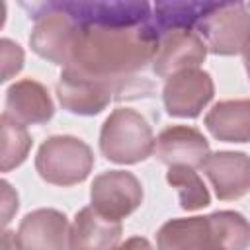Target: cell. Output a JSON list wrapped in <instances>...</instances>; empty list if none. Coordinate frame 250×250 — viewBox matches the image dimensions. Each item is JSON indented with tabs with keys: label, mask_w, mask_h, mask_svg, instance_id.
Segmentation results:
<instances>
[{
	"label": "cell",
	"mask_w": 250,
	"mask_h": 250,
	"mask_svg": "<svg viewBox=\"0 0 250 250\" xmlns=\"http://www.w3.org/2000/svg\"><path fill=\"white\" fill-rule=\"evenodd\" d=\"M94 166V154L90 146L70 135L49 137L37 150L35 170L53 186H74L88 178Z\"/></svg>",
	"instance_id": "3957f363"
},
{
	"label": "cell",
	"mask_w": 250,
	"mask_h": 250,
	"mask_svg": "<svg viewBox=\"0 0 250 250\" xmlns=\"http://www.w3.org/2000/svg\"><path fill=\"white\" fill-rule=\"evenodd\" d=\"M166 180L172 188L180 193V207L186 211H197L209 205L211 197L203 184V180L197 176L195 168L189 166H170L166 172Z\"/></svg>",
	"instance_id": "ac0fdd59"
},
{
	"label": "cell",
	"mask_w": 250,
	"mask_h": 250,
	"mask_svg": "<svg viewBox=\"0 0 250 250\" xmlns=\"http://www.w3.org/2000/svg\"><path fill=\"white\" fill-rule=\"evenodd\" d=\"M68 221L57 209H35L27 213L16 232L18 250H68Z\"/></svg>",
	"instance_id": "8fae6325"
},
{
	"label": "cell",
	"mask_w": 250,
	"mask_h": 250,
	"mask_svg": "<svg viewBox=\"0 0 250 250\" xmlns=\"http://www.w3.org/2000/svg\"><path fill=\"white\" fill-rule=\"evenodd\" d=\"M154 154L168 166H189L203 168L211 156L207 139L193 127L174 125L164 129L154 145Z\"/></svg>",
	"instance_id": "7c38bea8"
},
{
	"label": "cell",
	"mask_w": 250,
	"mask_h": 250,
	"mask_svg": "<svg viewBox=\"0 0 250 250\" xmlns=\"http://www.w3.org/2000/svg\"><path fill=\"white\" fill-rule=\"evenodd\" d=\"M154 145L146 119L129 107L113 109L100 131V150L115 164H137L154 152Z\"/></svg>",
	"instance_id": "7a4b0ae2"
},
{
	"label": "cell",
	"mask_w": 250,
	"mask_h": 250,
	"mask_svg": "<svg viewBox=\"0 0 250 250\" xmlns=\"http://www.w3.org/2000/svg\"><path fill=\"white\" fill-rule=\"evenodd\" d=\"M115 84L109 80L88 76L76 68L66 66L57 84V96L61 105L76 115H98L104 111L113 94Z\"/></svg>",
	"instance_id": "ba28073f"
},
{
	"label": "cell",
	"mask_w": 250,
	"mask_h": 250,
	"mask_svg": "<svg viewBox=\"0 0 250 250\" xmlns=\"http://www.w3.org/2000/svg\"><path fill=\"white\" fill-rule=\"evenodd\" d=\"M215 2H156L152 6V25L160 35L176 29H195V23Z\"/></svg>",
	"instance_id": "e0dca14e"
},
{
	"label": "cell",
	"mask_w": 250,
	"mask_h": 250,
	"mask_svg": "<svg viewBox=\"0 0 250 250\" xmlns=\"http://www.w3.org/2000/svg\"><path fill=\"white\" fill-rule=\"evenodd\" d=\"M4 113L25 127V125L47 123L53 117L55 107L47 88L41 82L23 78L8 88Z\"/></svg>",
	"instance_id": "5bb4252c"
},
{
	"label": "cell",
	"mask_w": 250,
	"mask_h": 250,
	"mask_svg": "<svg viewBox=\"0 0 250 250\" xmlns=\"http://www.w3.org/2000/svg\"><path fill=\"white\" fill-rule=\"evenodd\" d=\"M121 232V221L105 219L90 205L80 209L70 225L68 250H113Z\"/></svg>",
	"instance_id": "9a60e30c"
},
{
	"label": "cell",
	"mask_w": 250,
	"mask_h": 250,
	"mask_svg": "<svg viewBox=\"0 0 250 250\" xmlns=\"http://www.w3.org/2000/svg\"><path fill=\"white\" fill-rule=\"evenodd\" d=\"M215 195L223 201H232L250 191V156L244 152L221 150L203 164Z\"/></svg>",
	"instance_id": "4fadbf2b"
},
{
	"label": "cell",
	"mask_w": 250,
	"mask_h": 250,
	"mask_svg": "<svg viewBox=\"0 0 250 250\" xmlns=\"http://www.w3.org/2000/svg\"><path fill=\"white\" fill-rule=\"evenodd\" d=\"M156 244L158 250H229L215 213L164 223L156 232Z\"/></svg>",
	"instance_id": "52a82bcc"
},
{
	"label": "cell",
	"mask_w": 250,
	"mask_h": 250,
	"mask_svg": "<svg viewBox=\"0 0 250 250\" xmlns=\"http://www.w3.org/2000/svg\"><path fill=\"white\" fill-rule=\"evenodd\" d=\"M158 41L150 20L135 25H76L68 66L115 84L152 62Z\"/></svg>",
	"instance_id": "6da1fadb"
},
{
	"label": "cell",
	"mask_w": 250,
	"mask_h": 250,
	"mask_svg": "<svg viewBox=\"0 0 250 250\" xmlns=\"http://www.w3.org/2000/svg\"><path fill=\"white\" fill-rule=\"evenodd\" d=\"M0 131H2V164H0V170L10 172L12 168L20 166L25 160V156L31 148V137L23 125L14 121L6 113H2V117H0Z\"/></svg>",
	"instance_id": "d6986e66"
},
{
	"label": "cell",
	"mask_w": 250,
	"mask_h": 250,
	"mask_svg": "<svg viewBox=\"0 0 250 250\" xmlns=\"http://www.w3.org/2000/svg\"><path fill=\"white\" fill-rule=\"evenodd\" d=\"M113 250H154L150 246V242L143 236H133V238H127L125 242H121L119 246H115Z\"/></svg>",
	"instance_id": "7402d4cb"
},
{
	"label": "cell",
	"mask_w": 250,
	"mask_h": 250,
	"mask_svg": "<svg viewBox=\"0 0 250 250\" xmlns=\"http://www.w3.org/2000/svg\"><path fill=\"white\" fill-rule=\"evenodd\" d=\"M29 10V18L35 20L33 31L29 35L31 49L45 61L61 66H68L72 43L76 35V23L62 10L55 6V2L41 4H23Z\"/></svg>",
	"instance_id": "5b68a950"
},
{
	"label": "cell",
	"mask_w": 250,
	"mask_h": 250,
	"mask_svg": "<svg viewBox=\"0 0 250 250\" xmlns=\"http://www.w3.org/2000/svg\"><path fill=\"white\" fill-rule=\"evenodd\" d=\"M18 211V193L8 182H2V223L8 225L12 213Z\"/></svg>",
	"instance_id": "44dd1931"
},
{
	"label": "cell",
	"mask_w": 250,
	"mask_h": 250,
	"mask_svg": "<svg viewBox=\"0 0 250 250\" xmlns=\"http://www.w3.org/2000/svg\"><path fill=\"white\" fill-rule=\"evenodd\" d=\"M0 61H2V82L10 80L14 74H18L23 66V51L18 43L10 39L0 41Z\"/></svg>",
	"instance_id": "ffe728a7"
},
{
	"label": "cell",
	"mask_w": 250,
	"mask_h": 250,
	"mask_svg": "<svg viewBox=\"0 0 250 250\" xmlns=\"http://www.w3.org/2000/svg\"><path fill=\"white\" fill-rule=\"evenodd\" d=\"M207 57V47L193 29H176L160 35L158 51L152 59L154 74L170 78L182 70L197 68Z\"/></svg>",
	"instance_id": "30bf717a"
},
{
	"label": "cell",
	"mask_w": 250,
	"mask_h": 250,
	"mask_svg": "<svg viewBox=\"0 0 250 250\" xmlns=\"http://www.w3.org/2000/svg\"><path fill=\"white\" fill-rule=\"evenodd\" d=\"M205 127L223 143L250 141V100L217 102L205 115Z\"/></svg>",
	"instance_id": "2e32d148"
},
{
	"label": "cell",
	"mask_w": 250,
	"mask_h": 250,
	"mask_svg": "<svg viewBox=\"0 0 250 250\" xmlns=\"http://www.w3.org/2000/svg\"><path fill=\"white\" fill-rule=\"evenodd\" d=\"M90 199L100 215L111 221H121L143 203V186L131 172L109 170L94 178Z\"/></svg>",
	"instance_id": "8992f818"
},
{
	"label": "cell",
	"mask_w": 250,
	"mask_h": 250,
	"mask_svg": "<svg viewBox=\"0 0 250 250\" xmlns=\"http://www.w3.org/2000/svg\"><path fill=\"white\" fill-rule=\"evenodd\" d=\"M244 66H246V72H248V78H250V47L244 51Z\"/></svg>",
	"instance_id": "603a6c76"
},
{
	"label": "cell",
	"mask_w": 250,
	"mask_h": 250,
	"mask_svg": "<svg viewBox=\"0 0 250 250\" xmlns=\"http://www.w3.org/2000/svg\"><path fill=\"white\" fill-rule=\"evenodd\" d=\"M195 33L213 55H238L250 47V12L246 4L215 2L195 23Z\"/></svg>",
	"instance_id": "277c9868"
},
{
	"label": "cell",
	"mask_w": 250,
	"mask_h": 250,
	"mask_svg": "<svg viewBox=\"0 0 250 250\" xmlns=\"http://www.w3.org/2000/svg\"><path fill=\"white\" fill-rule=\"evenodd\" d=\"M215 84L209 72L199 68L182 70L166 78L162 88V100L168 115L174 117H197L201 109L211 102Z\"/></svg>",
	"instance_id": "9c48e42d"
}]
</instances>
